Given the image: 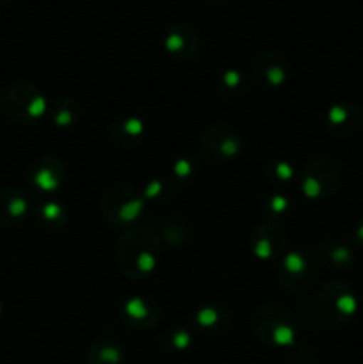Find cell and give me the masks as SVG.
<instances>
[{
  "mask_svg": "<svg viewBox=\"0 0 363 364\" xmlns=\"http://www.w3.org/2000/svg\"><path fill=\"white\" fill-rule=\"evenodd\" d=\"M285 70H287V66H285L283 55H280V53H273V52L262 53L255 64V73L265 75L267 82L273 85H278L280 84V80H283Z\"/></svg>",
  "mask_w": 363,
  "mask_h": 364,
  "instance_id": "8992f818",
  "label": "cell"
},
{
  "mask_svg": "<svg viewBox=\"0 0 363 364\" xmlns=\"http://www.w3.org/2000/svg\"><path fill=\"white\" fill-rule=\"evenodd\" d=\"M27 213V198L18 187L0 188V226H16Z\"/></svg>",
  "mask_w": 363,
  "mask_h": 364,
  "instance_id": "7a4b0ae2",
  "label": "cell"
},
{
  "mask_svg": "<svg viewBox=\"0 0 363 364\" xmlns=\"http://www.w3.org/2000/svg\"><path fill=\"white\" fill-rule=\"evenodd\" d=\"M358 242H362L363 244V224L362 226H358Z\"/></svg>",
  "mask_w": 363,
  "mask_h": 364,
  "instance_id": "ba28073f",
  "label": "cell"
},
{
  "mask_svg": "<svg viewBox=\"0 0 363 364\" xmlns=\"http://www.w3.org/2000/svg\"><path fill=\"white\" fill-rule=\"evenodd\" d=\"M89 364H121V350L112 343H98L89 355Z\"/></svg>",
  "mask_w": 363,
  "mask_h": 364,
  "instance_id": "52a82bcc",
  "label": "cell"
},
{
  "mask_svg": "<svg viewBox=\"0 0 363 364\" xmlns=\"http://www.w3.org/2000/svg\"><path fill=\"white\" fill-rule=\"evenodd\" d=\"M359 121H362V110L354 105H340L335 107L330 112V132L338 137L351 135L358 130Z\"/></svg>",
  "mask_w": 363,
  "mask_h": 364,
  "instance_id": "277c9868",
  "label": "cell"
},
{
  "mask_svg": "<svg viewBox=\"0 0 363 364\" xmlns=\"http://www.w3.org/2000/svg\"><path fill=\"white\" fill-rule=\"evenodd\" d=\"M60 169L63 167L57 164V160L50 159V166H45V159L36 160V164L28 171V180L43 191H52L59 185L60 178H57V173H60Z\"/></svg>",
  "mask_w": 363,
  "mask_h": 364,
  "instance_id": "5b68a950",
  "label": "cell"
},
{
  "mask_svg": "<svg viewBox=\"0 0 363 364\" xmlns=\"http://www.w3.org/2000/svg\"><path fill=\"white\" fill-rule=\"evenodd\" d=\"M166 46L180 57H191L198 50V34L185 21H174L166 31Z\"/></svg>",
  "mask_w": 363,
  "mask_h": 364,
  "instance_id": "3957f363",
  "label": "cell"
},
{
  "mask_svg": "<svg viewBox=\"0 0 363 364\" xmlns=\"http://www.w3.org/2000/svg\"><path fill=\"white\" fill-rule=\"evenodd\" d=\"M0 110L13 121L28 123L45 112V98L34 85H7L0 92Z\"/></svg>",
  "mask_w": 363,
  "mask_h": 364,
  "instance_id": "6da1fadb",
  "label": "cell"
}]
</instances>
